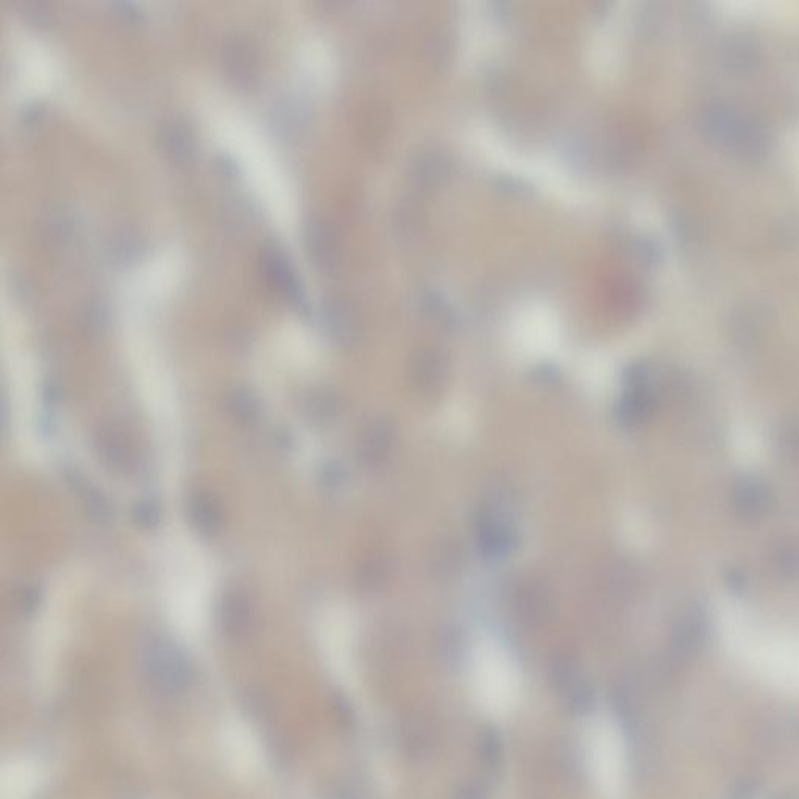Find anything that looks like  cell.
<instances>
[{
	"label": "cell",
	"instance_id": "1",
	"mask_svg": "<svg viewBox=\"0 0 799 799\" xmlns=\"http://www.w3.org/2000/svg\"><path fill=\"white\" fill-rule=\"evenodd\" d=\"M94 450L100 464L116 475H130L138 466L135 439L122 423H102L94 433Z\"/></svg>",
	"mask_w": 799,
	"mask_h": 799
},
{
	"label": "cell",
	"instance_id": "2",
	"mask_svg": "<svg viewBox=\"0 0 799 799\" xmlns=\"http://www.w3.org/2000/svg\"><path fill=\"white\" fill-rule=\"evenodd\" d=\"M144 665L147 673L161 686L178 687L189 676L185 654L166 637H153L144 648Z\"/></svg>",
	"mask_w": 799,
	"mask_h": 799
},
{
	"label": "cell",
	"instance_id": "3",
	"mask_svg": "<svg viewBox=\"0 0 799 799\" xmlns=\"http://www.w3.org/2000/svg\"><path fill=\"white\" fill-rule=\"evenodd\" d=\"M185 511L192 530L205 539H213L224 530V508L219 498L211 492H192L186 500Z\"/></svg>",
	"mask_w": 799,
	"mask_h": 799
},
{
	"label": "cell",
	"instance_id": "4",
	"mask_svg": "<svg viewBox=\"0 0 799 799\" xmlns=\"http://www.w3.org/2000/svg\"><path fill=\"white\" fill-rule=\"evenodd\" d=\"M219 623L230 636H242L252 625L255 606L244 587L230 586L224 590L219 601Z\"/></svg>",
	"mask_w": 799,
	"mask_h": 799
},
{
	"label": "cell",
	"instance_id": "5",
	"mask_svg": "<svg viewBox=\"0 0 799 799\" xmlns=\"http://www.w3.org/2000/svg\"><path fill=\"white\" fill-rule=\"evenodd\" d=\"M263 267L269 285L286 302L292 303V305H302L305 299H303V289L302 285H300L299 277L295 274L294 267L286 260V256L280 250H267L264 253Z\"/></svg>",
	"mask_w": 799,
	"mask_h": 799
},
{
	"label": "cell",
	"instance_id": "6",
	"mask_svg": "<svg viewBox=\"0 0 799 799\" xmlns=\"http://www.w3.org/2000/svg\"><path fill=\"white\" fill-rule=\"evenodd\" d=\"M480 692L487 703L503 707L512 697L508 665L497 654H487L480 664Z\"/></svg>",
	"mask_w": 799,
	"mask_h": 799
},
{
	"label": "cell",
	"instance_id": "7",
	"mask_svg": "<svg viewBox=\"0 0 799 799\" xmlns=\"http://www.w3.org/2000/svg\"><path fill=\"white\" fill-rule=\"evenodd\" d=\"M594 737L592 756H594L597 776L604 789H617L618 781H620V767H622L620 746L617 745V740L609 729H600Z\"/></svg>",
	"mask_w": 799,
	"mask_h": 799
},
{
	"label": "cell",
	"instance_id": "8",
	"mask_svg": "<svg viewBox=\"0 0 799 799\" xmlns=\"http://www.w3.org/2000/svg\"><path fill=\"white\" fill-rule=\"evenodd\" d=\"M306 247L314 264L324 272H330L336 264V238L327 222L313 219L306 225Z\"/></svg>",
	"mask_w": 799,
	"mask_h": 799
},
{
	"label": "cell",
	"instance_id": "9",
	"mask_svg": "<svg viewBox=\"0 0 799 799\" xmlns=\"http://www.w3.org/2000/svg\"><path fill=\"white\" fill-rule=\"evenodd\" d=\"M225 409L241 427H253L261 416L260 400L249 388H233L225 395Z\"/></svg>",
	"mask_w": 799,
	"mask_h": 799
},
{
	"label": "cell",
	"instance_id": "10",
	"mask_svg": "<svg viewBox=\"0 0 799 799\" xmlns=\"http://www.w3.org/2000/svg\"><path fill=\"white\" fill-rule=\"evenodd\" d=\"M158 139L161 149L174 161L189 160L194 152V138L191 130L183 122L171 121L164 124Z\"/></svg>",
	"mask_w": 799,
	"mask_h": 799
},
{
	"label": "cell",
	"instance_id": "11",
	"mask_svg": "<svg viewBox=\"0 0 799 799\" xmlns=\"http://www.w3.org/2000/svg\"><path fill=\"white\" fill-rule=\"evenodd\" d=\"M322 322L334 341L347 342L355 333V320L349 306L341 300L330 299L322 306Z\"/></svg>",
	"mask_w": 799,
	"mask_h": 799
},
{
	"label": "cell",
	"instance_id": "12",
	"mask_svg": "<svg viewBox=\"0 0 799 799\" xmlns=\"http://www.w3.org/2000/svg\"><path fill=\"white\" fill-rule=\"evenodd\" d=\"M478 756L484 767L497 770L503 759V745L495 729H484L478 739Z\"/></svg>",
	"mask_w": 799,
	"mask_h": 799
},
{
	"label": "cell",
	"instance_id": "13",
	"mask_svg": "<svg viewBox=\"0 0 799 799\" xmlns=\"http://www.w3.org/2000/svg\"><path fill=\"white\" fill-rule=\"evenodd\" d=\"M230 57H228L227 64L230 68L231 74L235 75L236 80L239 82H249L253 77V60L250 58L249 47L244 44L236 43L230 47Z\"/></svg>",
	"mask_w": 799,
	"mask_h": 799
},
{
	"label": "cell",
	"instance_id": "14",
	"mask_svg": "<svg viewBox=\"0 0 799 799\" xmlns=\"http://www.w3.org/2000/svg\"><path fill=\"white\" fill-rule=\"evenodd\" d=\"M133 520L136 525L144 530H153L161 523L160 506L155 505L150 500L139 501L133 506Z\"/></svg>",
	"mask_w": 799,
	"mask_h": 799
},
{
	"label": "cell",
	"instance_id": "15",
	"mask_svg": "<svg viewBox=\"0 0 799 799\" xmlns=\"http://www.w3.org/2000/svg\"><path fill=\"white\" fill-rule=\"evenodd\" d=\"M114 10L118 11L116 15L122 16L124 21L127 22H135V24L138 22L139 24L144 18L143 11H141V8L136 7L135 4H124V2H121V4H114Z\"/></svg>",
	"mask_w": 799,
	"mask_h": 799
},
{
	"label": "cell",
	"instance_id": "16",
	"mask_svg": "<svg viewBox=\"0 0 799 799\" xmlns=\"http://www.w3.org/2000/svg\"><path fill=\"white\" fill-rule=\"evenodd\" d=\"M456 799H489V796L480 785L469 784L459 790Z\"/></svg>",
	"mask_w": 799,
	"mask_h": 799
}]
</instances>
